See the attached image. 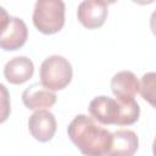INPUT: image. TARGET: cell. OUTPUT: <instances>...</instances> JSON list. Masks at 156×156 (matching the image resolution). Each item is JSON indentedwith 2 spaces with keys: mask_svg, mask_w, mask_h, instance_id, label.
Listing matches in <instances>:
<instances>
[{
  "mask_svg": "<svg viewBox=\"0 0 156 156\" xmlns=\"http://www.w3.org/2000/svg\"><path fill=\"white\" fill-rule=\"evenodd\" d=\"M88 110L96 122L105 126H132L140 116L139 104L134 99H112L105 95L94 98Z\"/></svg>",
  "mask_w": 156,
  "mask_h": 156,
  "instance_id": "7a4b0ae2",
  "label": "cell"
},
{
  "mask_svg": "<svg viewBox=\"0 0 156 156\" xmlns=\"http://www.w3.org/2000/svg\"><path fill=\"white\" fill-rule=\"evenodd\" d=\"M72 77V65L63 56L51 55L40 65V83L51 91L65 89L71 83Z\"/></svg>",
  "mask_w": 156,
  "mask_h": 156,
  "instance_id": "277c9868",
  "label": "cell"
},
{
  "mask_svg": "<svg viewBox=\"0 0 156 156\" xmlns=\"http://www.w3.org/2000/svg\"><path fill=\"white\" fill-rule=\"evenodd\" d=\"M108 15L107 2L98 0L82 1L77 10V18L88 29H96L104 26Z\"/></svg>",
  "mask_w": 156,
  "mask_h": 156,
  "instance_id": "52a82bcc",
  "label": "cell"
},
{
  "mask_svg": "<svg viewBox=\"0 0 156 156\" xmlns=\"http://www.w3.org/2000/svg\"><path fill=\"white\" fill-rule=\"evenodd\" d=\"M56 118L54 113L48 110H37L28 118L29 133L35 140L40 143L50 141L56 133Z\"/></svg>",
  "mask_w": 156,
  "mask_h": 156,
  "instance_id": "8992f818",
  "label": "cell"
},
{
  "mask_svg": "<svg viewBox=\"0 0 156 156\" xmlns=\"http://www.w3.org/2000/svg\"><path fill=\"white\" fill-rule=\"evenodd\" d=\"M139 147V139L130 129H119L112 133V145L106 156H134Z\"/></svg>",
  "mask_w": 156,
  "mask_h": 156,
  "instance_id": "30bf717a",
  "label": "cell"
},
{
  "mask_svg": "<svg viewBox=\"0 0 156 156\" xmlns=\"http://www.w3.org/2000/svg\"><path fill=\"white\" fill-rule=\"evenodd\" d=\"M34 63L27 56H16L6 62L4 77L11 84H23L33 77Z\"/></svg>",
  "mask_w": 156,
  "mask_h": 156,
  "instance_id": "9c48e42d",
  "label": "cell"
},
{
  "mask_svg": "<svg viewBox=\"0 0 156 156\" xmlns=\"http://www.w3.org/2000/svg\"><path fill=\"white\" fill-rule=\"evenodd\" d=\"M56 94L46 89L41 83H33L22 93V102L28 110L50 108L56 104Z\"/></svg>",
  "mask_w": 156,
  "mask_h": 156,
  "instance_id": "ba28073f",
  "label": "cell"
},
{
  "mask_svg": "<svg viewBox=\"0 0 156 156\" xmlns=\"http://www.w3.org/2000/svg\"><path fill=\"white\" fill-rule=\"evenodd\" d=\"M152 154L154 156H156V138L154 139V143H152Z\"/></svg>",
  "mask_w": 156,
  "mask_h": 156,
  "instance_id": "9a60e30c",
  "label": "cell"
},
{
  "mask_svg": "<svg viewBox=\"0 0 156 156\" xmlns=\"http://www.w3.org/2000/svg\"><path fill=\"white\" fill-rule=\"evenodd\" d=\"M1 87V90H2V94H4V111H2V118H1V122H5V119L7 118V115H9V108L6 107V105H5V100H6V95H7V91H6V89H5V85L4 84H1L0 85Z\"/></svg>",
  "mask_w": 156,
  "mask_h": 156,
  "instance_id": "4fadbf2b",
  "label": "cell"
},
{
  "mask_svg": "<svg viewBox=\"0 0 156 156\" xmlns=\"http://www.w3.org/2000/svg\"><path fill=\"white\" fill-rule=\"evenodd\" d=\"M111 90L116 99H130L140 90V82L130 71L117 72L111 79Z\"/></svg>",
  "mask_w": 156,
  "mask_h": 156,
  "instance_id": "8fae6325",
  "label": "cell"
},
{
  "mask_svg": "<svg viewBox=\"0 0 156 156\" xmlns=\"http://www.w3.org/2000/svg\"><path fill=\"white\" fill-rule=\"evenodd\" d=\"M150 29H151L152 34L156 37V10L150 16Z\"/></svg>",
  "mask_w": 156,
  "mask_h": 156,
  "instance_id": "5bb4252c",
  "label": "cell"
},
{
  "mask_svg": "<svg viewBox=\"0 0 156 156\" xmlns=\"http://www.w3.org/2000/svg\"><path fill=\"white\" fill-rule=\"evenodd\" d=\"M67 134L84 156H106L112 145V133L87 115H77L68 124Z\"/></svg>",
  "mask_w": 156,
  "mask_h": 156,
  "instance_id": "6da1fadb",
  "label": "cell"
},
{
  "mask_svg": "<svg viewBox=\"0 0 156 156\" xmlns=\"http://www.w3.org/2000/svg\"><path fill=\"white\" fill-rule=\"evenodd\" d=\"M1 38L0 46L5 51H15L22 48L28 38V28L23 20L7 16L4 9H1Z\"/></svg>",
  "mask_w": 156,
  "mask_h": 156,
  "instance_id": "5b68a950",
  "label": "cell"
},
{
  "mask_svg": "<svg viewBox=\"0 0 156 156\" xmlns=\"http://www.w3.org/2000/svg\"><path fill=\"white\" fill-rule=\"evenodd\" d=\"M65 2L60 0H39L33 10V24L43 34H55L65 26Z\"/></svg>",
  "mask_w": 156,
  "mask_h": 156,
  "instance_id": "3957f363",
  "label": "cell"
},
{
  "mask_svg": "<svg viewBox=\"0 0 156 156\" xmlns=\"http://www.w3.org/2000/svg\"><path fill=\"white\" fill-rule=\"evenodd\" d=\"M141 98L156 108V72H147L140 79V90Z\"/></svg>",
  "mask_w": 156,
  "mask_h": 156,
  "instance_id": "7c38bea8",
  "label": "cell"
}]
</instances>
